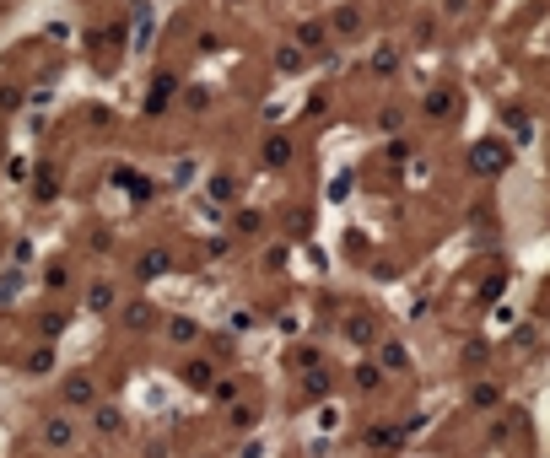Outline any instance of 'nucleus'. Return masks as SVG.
<instances>
[{
    "instance_id": "1",
    "label": "nucleus",
    "mask_w": 550,
    "mask_h": 458,
    "mask_svg": "<svg viewBox=\"0 0 550 458\" xmlns=\"http://www.w3.org/2000/svg\"><path fill=\"white\" fill-rule=\"evenodd\" d=\"M60 399L71 404V410H86V404H98V383H92L86 372H71L65 388H60Z\"/></svg>"
},
{
    "instance_id": "2",
    "label": "nucleus",
    "mask_w": 550,
    "mask_h": 458,
    "mask_svg": "<svg viewBox=\"0 0 550 458\" xmlns=\"http://www.w3.org/2000/svg\"><path fill=\"white\" fill-rule=\"evenodd\" d=\"M469 162H475V173H501V168H507V151H501L496 141H480Z\"/></svg>"
},
{
    "instance_id": "3",
    "label": "nucleus",
    "mask_w": 550,
    "mask_h": 458,
    "mask_svg": "<svg viewBox=\"0 0 550 458\" xmlns=\"http://www.w3.org/2000/svg\"><path fill=\"white\" fill-rule=\"evenodd\" d=\"M71 442H76L71 421H44V447H71Z\"/></svg>"
},
{
    "instance_id": "4",
    "label": "nucleus",
    "mask_w": 550,
    "mask_h": 458,
    "mask_svg": "<svg viewBox=\"0 0 550 458\" xmlns=\"http://www.w3.org/2000/svg\"><path fill=\"white\" fill-rule=\"evenodd\" d=\"M124 324H130V329H151V324H157V313H151L146 302H135V307H124Z\"/></svg>"
},
{
    "instance_id": "5",
    "label": "nucleus",
    "mask_w": 550,
    "mask_h": 458,
    "mask_svg": "<svg viewBox=\"0 0 550 458\" xmlns=\"http://www.w3.org/2000/svg\"><path fill=\"white\" fill-rule=\"evenodd\" d=\"M265 162H270V168H286V162H292V146H286L281 135H275V141L265 146Z\"/></svg>"
},
{
    "instance_id": "6",
    "label": "nucleus",
    "mask_w": 550,
    "mask_h": 458,
    "mask_svg": "<svg viewBox=\"0 0 550 458\" xmlns=\"http://www.w3.org/2000/svg\"><path fill=\"white\" fill-rule=\"evenodd\" d=\"M162 270H168V253H162V248L141 253V275H162Z\"/></svg>"
},
{
    "instance_id": "7",
    "label": "nucleus",
    "mask_w": 550,
    "mask_h": 458,
    "mask_svg": "<svg viewBox=\"0 0 550 458\" xmlns=\"http://www.w3.org/2000/svg\"><path fill=\"white\" fill-rule=\"evenodd\" d=\"M86 302H92L98 313H108V307H113V302H119V297H113V286H92V297H86Z\"/></svg>"
},
{
    "instance_id": "8",
    "label": "nucleus",
    "mask_w": 550,
    "mask_h": 458,
    "mask_svg": "<svg viewBox=\"0 0 550 458\" xmlns=\"http://www.w3.org/2000/svg\"><path fill=\"white\" fill-rule=\"evenodd\" d=\"M383 367H389V372H399V367H404V345H383Z\"/></svg>"
},
{
    "instance_id": "9",
    "label": "nucleus",
    "mask_w": 550,
    "mask_h": 458,
    "mask_svg": "<svg viewBox=\"0 0 550 458\" xmlns=\"http://www.w3.org/2000/svg\"><path fill=\"white\" fill-rule=\"evenodd\" d=\"M399 442V432H394V426H378V432H372V447H394Z\"/></svg>"
},
{
    "instance_id": "10",
    "label": "nucleus",
    "mask_w": 550,
    "mask_h": 458,
    "mask_svg": "<svg viewBox=\"0 0 550 458\" xmlns=\"http://www.w3.org/2000/svg\"><path fill=\"white\" fill-rule=\"evenodd\" d=\"M281 71H302V49H281Z\"/></svg>"
},
{
    "instance_id": "11",
    "label": "nucleus",
    "mask_w": 550,
    "mask_h": 458,
    "mask_svg": "<svg viewBox=\"0 0 550 458\" xmlns=\"http://www.w3.org/2000/svg\"><path fill=\"white\" fill-rule=\"evenodd\" d=\"M453 108V97L448 92H432V103H427V113H448Z\"/></svg>"
},
{
    "instance_id": "12",
    "label": "nucleus",
    "mask_w": 550,
    "mask_h": 458,
    "mask_svg": "<svg viewBox=\"0 0 550 458\" xmlns=\"http://www.w3.org/2000/svg\"><path fill=\"white\" fill-rule=\"evenodd\" d=\"M119 426H124V421H119L113 410H98V432H119Z\"/></svg>"
},
{
    "instance_id": "13",
    "label": "nucleus",
    "mask_w": 550,
    "mask_h": 458,
    "mask_svg": "<svg viewBox=\"0 0 550 458\" xmlns=\"http://www.w3.org/2000/svg\"><path fill=\"white\" fill-rule=\"evenodd\" d=\"M173 340H195V324H189V318H173Z\"/></svg>"
},
{
    "instance_id": "14",
    "label": "nucleus",
    "mask_w": 550,
    "mask_h": 458,
    "mask_svg": "<svg viewBox=\"0 0 550 458\" xmlns=\"http://www.w3.org/2000/svg\"><path fill=\"white\" fill-rule=\"evenodd\" d=\"M183 377H189V383H210V367H205V362H195V367H189Z\"/></svg>"
}]
</instances>
